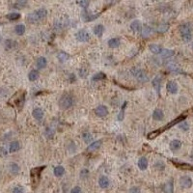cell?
<instances>
[{"label": "cell", "mask_w": 193, "mask_h": 193, "mask_svg": "<svg viewBox=\"0 0 193 193\" xmlns=\"http://www.w3.org/2000/svg\"><path fill=\"white\" fill-rule=\"evenodd\" d=\"M47 11L44 8H41L36 10L35 12L29 14L27 16V22L29 23H37L39 22H41L42 19H44V17H47Z\"/></svg>", "instance_id": "1"}, {"label": "cell", "mask_w": 193, "mask_h": 193, "mask_svg": "<svg viewBox=\"0 0 193 193\" xmlns=\"http://www.w3.org/2000/svg\"><path fill=\"white\" fill-rule=\"evenodd\" d=\"M73 104H75V99H73L72 96L69 94H66L64 96H62L60 100H59V106L62 109H69Z\"/></svg>", "instance_id": "2"}, {"label": "cell", "mask_w": 193, "mask_h": 193, "mask_svg": "<svg viewBox=\"0 0 193 193\" xmlns=\"http://www.w3.org/2000/svg\"><path fill=\"white\" fill-rule=\"evenodd\" d=\"M180 33H181L182 39L184 40V42L188 43V42L191 41V39H192L191 27L188 23H184V24H182V25H181Z\"/></svg>", "instance_id": "3"}, {"label": "cell", "mask_w": 193, "mask_h": 193, "mask_svg": "<svg viewBox=\"0 0 193 193\" xmlns=\"http://www.w3.org/2000/svg\"><path fill=\"white\" fill-rule=\"evenodd\" d=\"M131 75L134 77V78H136L140 82H147V81H148V79H149L147 73L141 69L132 68L131 70Z\"/></svg>", "instance_id": "4"}, {"label": "cell", "mask_w": 193, "mask_h": 193, "mask_svg": "<svg viewBox=\"0 0 193 193\" xmlns=\"http://www.w3.org/2000/svg\"><path fill=\"white\" fill-rule=\"evenodd\" d=\"M75 38L77 41L82 42V43H86V42L90 41V34L88 33V31L82 29V30L77 31L75 34Z\"/></svg>", "instance_id": "5"}, {"label": "cell", "mask_w": 193, "mask_h": 193, "mask_svg": "<svg viewBox=\"0 0 193 193\" xmlns=\"http://www.w3.org/2000/svg\"><path fill=\"white\" fill-rule=\"evenodd\" d=\"M180 184L182 188H190L192 187V180L188 176H182L180 179Z\"/></svg>", "instance_id": "6"}, {"label": "cell", "mask_w": 193, "mask_h": 193, "mask_svg": "<svg viewBox=\"0 0 193 193\" xmlns=\"http://www.w3.org/2000/svg\"><path fill=\"white\" fill-rule=\"evenodd\" d=\"M95 113L100 118H103L105 116L108 115V108L105 106V105H99L96 110H95Z\"/></svg>", "instance_id": "7"}, {"label": "cell", "mask_w": 193, "mask_h": 193, "mask_svg": "<svg viewBox=\"0 0 193 193\" xmlns=\"http://www.w3.org/2000/svg\"><path fill=\"white\" fill-rule=\"evenodd\" d=\"M131 29L134 33L141 32V30H142V23H141V22L138 20V19L133 20V22L131 23Z\"/></svg>", "instance_id": "8"}, {"label": "cell", "mask_w": 193, "mask_h": 193, "mask_svg": "<svg viewBox=\"0 0 193 193\" xmlns=\"http://www.w3.org/2000/svg\"><path fill=\"white\" fill-rule=\"evenodd\" d=\"M4 47H5L6 50H15V48L17 47V41L12 40V39H7L4 43Z\"/></svg>", "instance_id": "9"}, {"label": "cell", "mask_w": 193, "mask_h": 193, "mask_svg": "<svg viewBox=\"0 0 193 193\" xmlns=\"http://www.w3.org/2000/svg\"><path fill=\"white\" fill-rule=\"evenodd\" d=\"M47 65V58L44 57V56H41V57H39L36 61V67L38 70H43L44 69L45 67Z\"/></svg>", "instance_id": "10"}, {"label": "cell", "mask_w": 193, "mask_h": 193, "mask_svg": "<svg viewBox=\"0 0 193 193\" xmlns=\"http://www.w3.org/2000/svg\"><path fill=\"white\" fill-rule=\"evenodd\" d=\"M152 85L154 87V89L156 91V93L159 94V92H160V86H161V78H160V76L156 75V77H154V79L152 80Z\"/></svg>", "instance_id": "11"}, {"label": "cell", "mask_w": 193, "mask_h": 193, "mask_svg": "<svg viewBox=\"0 0 193 193\" xmlns=\"http://www.w3.org/2000/svg\"><path fill=\"white\" fill-rule=\"evenodd\" d=\"M148 165H149V162H148V159H146L145 156H142V157H140L139 160H138V162H137V166L140 170H146L147 168H148Z\"/></svg>", "instance_id": "12"}, {"label": "cell", "mask_w": 193, "mask_h": 193, "mask_svg": "<svg viewBox=\"0 0 193 193\" xmlns=\"http://www.w3.org/2000/svg\"><path fill=\"white\" fill-rule=\"evenodd\" d=\"M101 144H103V140H97V141H93L88 146L87 151H88V152H94V151H96V150L100 148Z\"/></svg>", "instance_id": "13"}, {"label": "cell", "mask_w": 193, "mask_h": 193, "mask_svg": "<svg viewBox=\"0 0 193 193\" xmlns=\"http://www.w3.org/2000/svg\"><path fill=\"white\" fill-rule=\"evenodd\" d=\"M166 89H167V91L170 94H173V95L174 94H177V92H178V85H177V83L174 82V81L167 82Z\"/></svg>", "instance_id": "14"}, {"label": "cell", "mask_w": 193, "mask_h": 193, "mask_svg": "<svg viewBox=\"0 0 193 193\" xmlns=\"http://www.w3.org/2000/svg\"><path fill=\"white\" fill-rule=\"evenodd\" d=\"M164 118V113L163 111L159 109V108H156L154 109L153 112V119L156 121H162Z\"/></svg>", "instance_id": "15"}, {"label": "cell", "mask_w": 193, "mask_h": 193, "mask_svg": "<svg viewBox=\"0 0 193 193\" xmlns=\"http://www.w3.org/2000/svg\"><path fill=\"white\" fill-rule=\"evenodd\" d=\"M172 162L174 163L175 166H177L178 168H180V169H182V170H193V166L190 165V164L188 163H184V162H177V161H174L172 160Z\"/></svg>", "instance_id": "16"}, {"label": "cell", "mask_w": 193, "mask_h": 193, "mask_svg": "<svg viewBox=\"0 0 193 193\" xmlns=\"http://www.w3.org/2000/svg\"><path fill=\"white\" fill-rule=\"evenodd\" d=\"M32 115H33V117L36 119V120L41 121L42 119L44 118V110L42 109V108H40V107H37V108H35V109L33 110Z\"/></svg>", "instance_id": "17"}, {"label": "cell", "mask_w": 193, "mask_h": 193, "mask_svg": "<svg viewBox=\"0 0 193 193\" xmlns=\"http://www.w3.org/2000/svg\"><path fill=\"white\" fill-rule=\"evenodd\" d=\"M99 184H100V187L101 188H107L110 184L109 179H108L107 177H105V176H101L99 179Z\"/></svg>", "instance_id": "18"}, {"label": "cell", "mask_w": 193, "mask_h": 193, "mask_svg": "<svg viewBox=\"0 0 193 193\" xmlns=\"http://www.w3.org/2000/svg\"><path fill=\"white\" fill-rule=\"evenodd\" d=\"M93 32L96 36L101 37L104 32V26L103 25V24H98V25H96L93 28Z\"/></svg>", "instance_id": "19"}, {"label": "cell", "mask_w": 193, "mask_h": 193, "mask_svg": "<svg viewBox=\"0 0 193 193\" xmlns=\"http://www.w3.org/2000/svg\"><path fill=\"white\" fill-rule=\"evenodd\" d=\"M149 50L154 54H160L161 51H162V47H161L160 45H159V44H152L149 45Z\"/></svg>", "instance_id": "20"}, {"label": "cell", "mask_w": 193, "mask_h": 193, "mask_svg": "<svg viewBox=\"0 0 193 193\" xmlns=\"http://www.w3.org/2000/svg\"><path fill=\"white\" fill-rule=\"evenodd\" d=\"M182 147V142L181 140L179 139H174L172 140L170 142V149L172 151H177V150H180Z\"/></svg>", "instance_id": "21"}, {"label": "cell", "mask_w": 193, "mask_h": 193, "mask_svg": "<svg viewBox=\"0 0 193 193\" xmlns=\"http://www.w3.org/2000/svg\"><path fill=\"white\" fill-rule=\"evenodd\" d=\"M121 44V41L119 38H112L108 41V47L110 48H116Z\"/></svg>", "instance_id": "22"}, {"label": "cell", "mask_w": 193, "mask_h": 193, "mask_svg": "<svg viewBox=\"0 0 193 193\" xmlns=\"http://www.w3.org/2000/svg\"><path fill=\"white\" fill-rule=\"evenodd\" d=\"M20 149V144L19 141H13L10 144L9 147V152L10 153H16Z\"/></svg>", "instance_id": "23"}, {"label": "cell", "mask_w": 193, "mask_h": 193, "mask_svg": "<svg viewBox=\"0 0 193 193\" xmlns=\"http://www.w3.org/2000/svg\"><path fill=\"white\" fill-rule=\"evenodd\" d=\"M53 173L56 177H58V178H60L62 176H64V174H65V168L63 167L62 165H58V166H56L54 168V170H53Z\"/></svg>", "instance_id": "24"}, {"label": "cell", "mask_w": 193, "mask_h": 193, "mask_svg": "<svg viewBox=\"0 0 193 193\" xmlns=\"http://www.w3.org/2000/svg\"><path fill=\"white\" fill-rule=\"evenodd\" d=\"M163 191L165 192V193H173L174 192L173 182H172V181L167 182L166 184L163 185Z\"/></svg>", "instance_id": "25"}, {"label": "cell", "mask_w": 193, "mask_h": 193, "mask_svg": "<svg viewBox=\"0 0 193 193\" xmlns=\"http://www.w3.org/2000/svg\"><path fill=\"white\" fill-rule=\"evenodd\" d=\"M9 170L12 174L17 175V174L19 173L20 167L19 166V164H17L15 162H12V163H10V165H9Z\"/></svg>", "instance_id": "26"}, {"label": "cell", "mask_w": 193, "mask_h": 193, "mask_svg": "<svg viewBox=\"0 0 193 193\" xmlns=\"http://www.w3.org/2000/svg\"><path fill=\"white\" fill-rule=\"evenodd\" d=\"M25 25L24 24H17L16 27H15V32L17 33V35L19 36H22V35L25 33Z\"/></svg>", "instance_id": "27"}, {"label": "cell", "mask_w": 193, "mask_h": 193, "mask_svg": "<svg viewBox=\"0 0 193 193\" xmlns=\"http://www.w3.org/2000/svg\"><path fill=\"white\" fill-rule=\"evenodd\" d=\"M106 78V75L103 72H99L92 76V80L93 81H100V80H103Z\"/></svg>", "instance_id": "28"}, {"label": "cell", "mask_w": 193, "mask_h": 193, "mask_svg": "<svg viewBox=\"0 0 193 193\" xmlns=\"http://www.w3.org/2000/svg\"><path fill=\"white\" fill-rule=\"evenodd\" d=\"M39 72L36 71V70H32V71H30L29 73H28V79L30 80V81H35V80H37L39 78Z\"/></svg>", "instance_id": "29"}, {"label": "cell", "mask_w": 193, "mask_h": 193, "mask_svg": "<svg viewBox=\"0 0 193 193\" xmlns=\"http://www.w3.org/2000/svg\"><path fill=\"white\" fill-rule=\"evenodd\" d=\"M142 37L143 38H148L151 34H152V29H151V27L148 26V25H144L142 26Z\"/></svg>", "instance_id": "30"}, {"label": "cell", "mask_w": 193, "mask_h": 193, "mask_svg": "<svg viewBox=\"0 0 193 193\" xmlns=\"http://www.w3.org/2000/svg\"><path fill=\"white\" fill-rule=\"evenodd\" d=\"M57 58H58V60L62 62V63H64L66 62L67 60H69V58H70V55L68 53H66V52L64 51H60L59 53L57 54Z\"/></svg>", "instance_id": "31"}, {"label": "cell", "mask_w": 193, "mask_h": 193, "mask_svg": "<svg viewBox=\"0 0 193 193\" xmlns=\"http://www.w3.org/2000/svg\"><path fill=\"white\" fill-rule=\"evenodd\" d=\"M6 17L9 20H12V22H15V20H17L20 19V14L19 13H10L6 16Z\"/></svg>", "instance_id": "32"}, {"label": "cell", "mask_w": 193, "mask_h": 193, "mask_svg": "<svg viewBox=\"0 0 193 193\" xmlns=\"http://www.w3.org/2000/svg\"><path fill=\"white\" fill-rule=\"evenodd\" d=\"M26 5H27V0H17L14 7L16 9H22L24 7H26Z\"/></svg>", "instance_id": "33"}, {"label": "cell", "mask_w": 193, "mask_h": 193, "mask_svg": "<svg viewBox=\"0 0 193 193\" xmlns=\"http://www.w3.org/2000/svg\"><path fill=\"white\" fill-rule=\"evenodd\" d=\"M160 54L163 58H170L175 54V52L173 50H162Z\"/></svg>", "instance_id": "34"}, {"label": "cell", "mask_w": 193, "mask_h": 193, "mask_svg": "<svg viewBox=\"0 0 193 193\" xmlns=\"http://www.w3.org/2000/svg\"><path fill=\"white\" fill-rule=\"evenodd\" d=\"M82 138L85 143H92L93 141V136L90 132H84L82 134Z\"/></svg>", "instance_id": "35"}, {"label": "cell", "mask_w": 193, "mask_h": 193, "mask_svg": "<svg viewBox=\"0 0 193 193\" xmlns=\"http://www.w3.org/2000/svg\"><path fill=\"white\" fill-rule=\"evenodd\" d=\"M44 169V167H40V168H36V169H33L32 172H31V175H32V178L34 179L35 177H36V180L37 179H39V176H40V174H41V171Z\"/></svg>", "instance_id": "36"}, {"label": "cell", "mask_w": 193, "mask_h": 193, "mask_svg": "<svg viewBox=\"0 0 193 193\" xmlns=\"http://www.w3.org/2000/svg\"><path fill=\"white\" fill-rule=\"evenodd\" d=\"M79 5L81 6L83 9H87L90 5V0H80Z\"/></svg>", "instance_id": "37"}, {"label": "cell", "mask_w": 193, "mask_h": 193, "mask_svg": "<svg viewBox=\"0 0 193 193\" xmlns=\"http://www.w3.org/2000/svg\"><path fill=\"white\" fill-rule=\"evenodd\" d=\"M179 128H180L181 129H182V131H188V124L187 122H182V123H179Z\"/></svg>", "instance_id": "38"}, {"label": "cell", "mask_w": 193, "mask_h": 193, "mask_svg": "<svg viewBox=\"0 0 193 193\" xmlns=\"http://www.w3.org/2000/svg\"><path fill=\"white\" fill-rule=\"evenodd\" d=\"M126 106H127V101H125L124 104H123L122 111L120 112V114L118 115V119H119V120H123V118H124V112H125V107Z\"/></svg>", "instance_id": "39"}, {"label": "cell", "mask_w": 193, "mask_h": 193, "mask_svg": "<svg viewBox=\"0 0 193 193\" xmlns=\"http://www.w3.org/2000/svg\"><path fill=\"white\" fill-rule=\"evenodd\" d=\"M12 193H24V189L22 187H16L13 188Z\"/></svg>", "instance_id": "40"}, {"label": "cell", "mask_w": 193, "mask_h": 193, "mask_svg": "<svg viewBox=\"0 0 193 193\" xmlns=\"http://www.w3.org/2000/svg\"><path fill=\"white\" fill-rule=\"evenodd\" d=\"M154 166H156V169H159V170H163L164 169V163L161 162V161H157V162H156Z\"/></svg>", "instance_id": "41"}, {"label": "cell", "mask_w": 193, "mask_h": 193, "mask_svg": "<svg viewBox=\"0 0 193 193\" xmlns=\"http://www.w3.org/2000/svg\"><path fill=\"white\" fill-rule=\"evenodd\" d=\"M140 192H141L140 191V188L137 187H133L128 190V193H140Z\"/></svg>", "instance_id": "42"}, {"label": "cell", "mask_w": 193, "mask_h": 193, "mask_svg": "<svg viewBox=\"0 0 193 193\" xmlns=\"http://www.w3.org/2000/svg\"><path fill=\"white\" fill-rule=\"evenodd\" d=\"M88 175H89V171L87 170V169H83L81 170V173H80V176H81V178H87L88 177Z\"/></svg>", "instance_id": "43"}, {"label": "cell", "mask_w": 193, "mask_h": 193, "mask_svg": "<svg viewBox=\"0 0 193 193\" xmlns=\"http://www.w3.org/2000/svg\"><path fill=\"white\" fill-rule=\"evenodd\" d=\"M167 29H168V24H163V25H160L159 27V32H165Z\"/></svg>", "instance_id": "44"}, {"label": "cell", "mask_w": 193, "mask_h": 193, "mask_svg": "<svg viewBox=\"0 0 193 193\" xmlns=\"http://www.w3.org/2000/svg\"><path fill=\"white\" fill-rule=\"evenodd\" d=\"M71 193H82V191H81V188L79 187H75L71 190Z\"/></svg>", "instance_id": "45"}, {"label": "cell", "mask_w": 193, "mask_h": 193, "mask_svg": "<svg viewBox=\"0 0 193 193\" xmlns=\"http://www.w3.org/2000/svg\"><path fill=\"white\" fill-rule=\"evenodd\" d=\"M2 41V37H1V35H0V42Z\"/></svg>", "instance_id": "46"}]
</instances>
